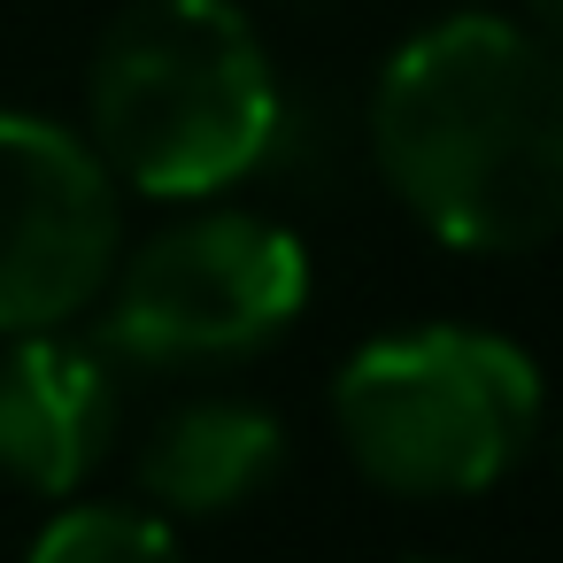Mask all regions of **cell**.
Here are the masks:
<instances>
[{
	"instance_id": "6da1fadb",
	"label": "cell",
	"mask_w": 563,
	"mask_h": 563,
	"mask_svg": "<svg viewBox=\"0 0 563 563\" xmlns=\"http://www.w3.org/2000/svg\"><path fill=\"white\" fill-rule=\"evenodd\" d=\"M371 147L432 240L548 247L563 232V55L509 16H448L378 70Z\"/></svg>"
},
{
	"instance_id": "7a4b0ae2",
	"label": "cell",
	"mask_w": 563,
	"mask_h": 563,
	"mask_svg": "<svg viewBox=\"0 0 563 563\" xmlns=\"http://www.w3.org/2000/svg\"><path fill=\"white\" fill-rule=\"evenodd\" d=\"M278 70L232 0H132L93 47L86 140L155 201L240 186L278 147Z\"/></svg>"
},
{
	"instance_id": "3957f363",
	"label": "cell",
	"mask_w": 563,
	"mask_h": 563,
	"mask_svg": "<svg viewBox=\"0 0 563 563\" xmlns=\"http://www.w3.org/2000/svg\"><path fill=\"white\" fill-rule=\"evenodd\" d=\"M347 463L386 494H478L540 432V371L478 324H417L347 355L332 386Z\"/></svg>"
},
{
	"instance_id": "277c9868",
	"label": "cell",
	"mask_w": 563,
	"mask_h": 563,
	"mask_svg": "<svg viewBox=\"0 0 563 563\" xmlns=\"http://www.w3.org/2000/svg\"><path fill=\"white\" fill-rule=\"evenodd\" d=\"M309 301V255L255 209H201L117 255L109 347L140 363H232L271 347Z\"/></svg>"
},
{
	"instance_id": "5b68a950",
	"label": "cell",
	"mask_w": 563,
	"mask_h": 563,
	"mask_svg": "<svg viewBox=\"0 0 563 563\" xmlns=\"http://www.w3.org/2000/svg\"><path fill=\"white\" fill-rule=\"evenodd\" d=\"M124 255V186L93 140L0 109V332L93 309Z\"/></svg>"
},
{
	"instance_id": "8992f818",
	"label": "cell",
	"mask_w": 563,
	"mask_h": 563,
	"mask_svg": "<svg viewBox=\"0 0 563 563\" xmlns=\"http://www.w3.org/2000/svg\"><path fill=\"white\" fill-rule=\"evenodd\" d=\"M124 424L117 363L101 340H70L55 324L16 332L0 355V471L32 494H70Z\"/></svg>"
},
{
	"instance_id": "52a82bcc",
	"label": "cell",
	"mask_w": 563,
	"mask_h": 563,
	"mask_svg": "<svg viewBox=\"0 0 563 563\" xmlns=\"http://www.w3.org/2000/svg\"><path fill=\"white\" fill-rule=\"evenodd\" d=\"M278 463H286V432H278V417L263 401L201 394V401H178L147 432L140 486L170 517H224L247 494H263L278 478Z\"/></svg>"
},
{
	"instance_id": "ba28073f",
	"label": "cell",
	"mask_w": 563,
	"mask_h": 563,
	"mask_svg": "<svg viewBox=\"0 0 563 563\" xmlns=\"http://www.w3.org/2000/svg\"><path fill=\"white\" fill-rule=\"evenodd\" d=\"M32 563H186V548L170 540L163 517L86 501V509H63V517L32 540Z\"/></svg>"
},
{
	"instance_id": "9c48e42d",
	"label": "cell",
	"mask_w": 563,
	"mask_h": 563,
	"mask_svg": "<svg viewBox=\"0 0 563 563\" xmlns=\"http://www.w3.org/2000/svg\"><path fill=\"white\" fill-rule=\"evenodd\" d=\"M532 32L563 55V0H532Z\"/></svg>"
},
{
	"instance_id": "30bf717a",
	"label": "cell",
	"mask_w": 563,
	"mask_h": 563,
	"mask_svg": "<svg viewBox=\"0 0 563 563\" xmlns=\"http://www.w3.org/2000/svg\"><path fill=\"white\" fill-rule=\"evenodd\" d=\"M417 563H463V555H417Z\"/></svg>"
}]
</instances>
